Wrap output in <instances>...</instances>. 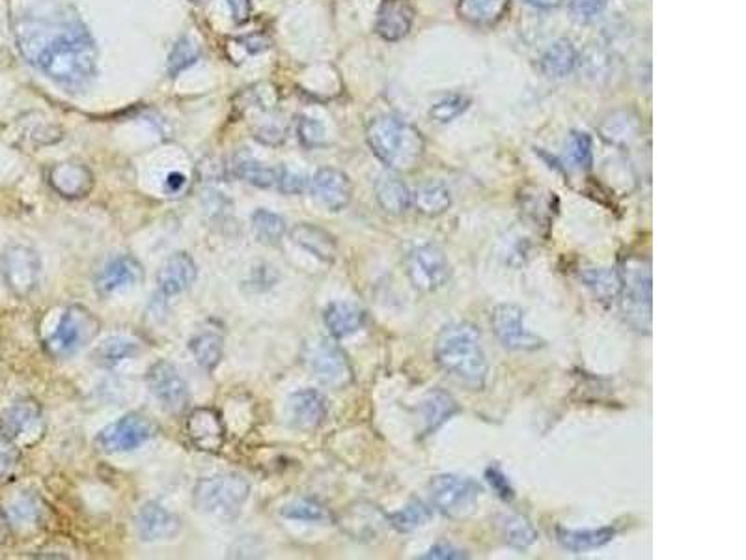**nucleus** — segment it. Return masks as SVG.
Listing matches in <instances>:
<instances>
[{
  "label": "nucleus",
  "mask_w": 746,
  "mask_h": 560,
  "mask_svg": "<svg viewBox=\"0 0 746 560\" xmlns=\"http://www.w3.org/2000/svg\"><path fill=\"white\" fill-rule=\"evenodd\" d=\"M17 43L28 62L56 83L81 86L96 75V43L70 12L25 17Z\"/></svg>",
  "instance_id": "nucleus-1"
},
{
  "label": "nucleus",
  "mask_w": 746,
  "mask_h": 560,
  "mask_svg": "<svg viewBox=\"0 0 746 560\" xmlns=\"http://www.w3.org/2000/svg\"><path fill=\"white\" fill-rule=\"evenodd\" d=\"M435 361L470 391H482L489 374L482 338L474 325L450 323L435 340Z\"/></svg>",
  "instance_id": "nucleus-2"
},
{
  "label": "nucleus",
  "mask_w": 746,
  "mask_h": 560,
  "mask_svg": "<svg viewBox=\"0 0 746 560\" xmlns=\"http://www.w3.org/2000/svg\"><path fill=\"white\" fill-rule=\"evenodd\" d=\"M366 140L375 157L394 172H413L426 152L422 133L392 114L373 118L366 129Z\"/></svg>",
  "instance_id": "nucleus-3"
},
{
  "label": "nucleus",
  "mask_w": 746,
  "mask_h": 560,
  "mask_svg": "<svg viewBox=\"0 0 746 560\" xmlns=\"http://www.w3.org/2000/svg\"><path fill=\"white\" fill-rule=\"evenodd\" d=\"M622 292L618 303L625 323L640 335H650L653 320V280L651 267L640 258L625 260L622 269Z\"/></svg>",
  "instance_id": "nucleus-4"
},
{
  "label": "nucleus",
  "mask_w": 746,
  "mask_h": 560,
  "mask_svg": "<svg viewBox=\"0 0 746 560\" xmlns=\"http://www.w3.org/2000/svg\"><path fill=\"white\" fill-rule=\"evenodd\" d=\"M250 484L245 476L222 473L208 476L196 484L193 491L194 508L200 514L232 521L249 501Z\"/></svg>",
  "instance_id": "nucleus-5"
},
{
  "label": "nucleus",
  "mask_w": 746,
  "mask_h": 560,
  "mask_svg": "<svg viewBox=\"0 0 746 560\" xmlns=\"http://www.w3.org/2000/svg\"><path fill=\"white\" fill-rule=\"evenodd\" d=\"M101 331V322L90 308L71 305L62 314L55 331L45 338L43 346L53 359H68L94 342Z\"/></svg>",
  "instance_id": "nucleus-6"
},
{
  "label": "nucleus",
  "mask_w": 746,
  "mask_h": 560,
  "mask_svg": "<svg viewBox=\"0 0 746 560\" xmlns=\"http://www.w3.org/2000/svg\"><path fill=\"white\" fill-rule=\"evenodd\" d=\"M431 508L446 518H467L478 503L482 488L480 484L461 475H439L431 478L428 486Z\"/></svg>",
  "instance_id": "nucleus-7"
},
{
  "label": "nucleus",
  "mask_w": 746,
  "mask_h": 560,
  "mask_svg": "<svg viewBox=\"0 0 746 560\" xmlns=\"http://www.w3.org/2000/svg\"><path fill=\"white\" fill-rule=\"evenodd\" d=\"M405 269L418 292L433 294L452 279V267L443 249L435 243H418L405 256Z\"/></svg>",
  "instance_id": "nucleus-8"
},
{
  "label": "nucleus",
  "mask_w": 746,
  "mask_h": 560,
  "mask_svg": "<svg viewBox=\"0 0 746 560\" xmlns=\"http://www.w3.org/2000/svg\"><path fill=\"white\" fill-rule=\"evenodd\" d=\"M308 364L319 383L332 391H344L355 381L346 351L329 338H318L308 346Z\"/></svg>",
  "instance_id": "nucleus-9"
},
{
  "label": "nucleus",
  "mask_w": 746,
  "mask_h": 560,
  "mask_svg": "<svg viewBox=\"0 0 746 560\" xmlns=\"http://www.w3.org/2000/svg\"><path fill=\"white\" fill-rule=\"evenodd\" d=\"M155 435L152 420L140 413H129L103 428L96 437V445L105 454H122L148 443Z\"/></svg>",
  "instance_id": "nucleus-10"
},
{
  "label": "nucleus",
  "mask_w": 746,
  "mask_h": 560,
  "mask_svg": "<svg viewBox=\"0 0 746 560\" xmlns=\"http://www.w3.org/2000/svg\"><path fill=\"white\" fill-rule=\"evenodd\" d=\"M526 314L523 308L513 303L497 305L491 314V325L498 342L513 351H536L545 346V340L539 338L526 327Z\"/></svg>",
  "instance_id": "nucleus-11"
},
{
  "label": "nucleus",
  "mask_w": 746,
  "mask_h": 560,
  "mask_svg": "<svg viewBox=\"0 0 746 560\" xmlns=\"http://www.w3.org/2000/svg\"><path fill=\"white\" fill-rule=\"evenodd\" d=\"M2 273L8 288L17 297H28L38 288L40 282V254L27 245H12L2 256Z\"/></svg>",
  "instance_id": "nucleus-12"
},
{
  "label": "nucleus",
  "mask_w": 746,
  "mask_h": 560,
  "mask_svg": "<svg viewBox=\"0 0 746 560\" xmlns=\"http://www.w3.org/2000/svg\"><path fill=\"white\" fill-rule=\"evenodd\" d=\"M148 389L153 398L168 413H183L191 404V392L185 379L181 378L178 368L168 361H157L150 366L146 376Z\"/></svg>",
  "instance_id": "nucleus-13"
},
{
  "label": "nucleus",
  "mask_w": 746,
  "mask_h": 560,
  "mask_svg": "<svg viewBox=\"0 0 746 560\" xmlns=\"http://www.w3.org/2000/svg\"><path fill=\"white\" fill-rule=\"evenodd\" d=\"M144 277L146 273L139 260L131 254H122V256L112 258L101 267L94 284H96L97 294L101 297H109L116 292H122L125 288L137 286L144 280Z\"/></svg>",
  "instance_id": "nucleus-14"
},
{
  "label": "nucleus",
  "mask_w": 746,
  "mask_h": 560,
  "mask_svg": "<svg viewBox=\"0 0 746 560\" xmlns=\"http://www.w3.org/2000/svg\"><path fill=\"white\" fill-rule=\"evenodd\" d=\"M327 400L316 389L293 392L286 404V419L291 428L301 432H314L327 419Z\"/></svg>",
  "instance_id": "nucleus-15"
},
{
  "label": "nucleus",
  "mask_w": 746,
  "mask_h": 560,
  "mask_svg": "<svg viewBox=\"0 0 746 560\" xmlns=\"http://www.w3.org/2000/svg\"><path fill=\"white\" fill-rule=\"evenodd\" d=\"M187 435L198 450L211 454L221 452L226 439L221 413L213 407H196L187 419Z\"/></svg>",
  "instance_id": "nucleus-16"
},
{
  "label": "nucleus",
  "mask_w": 746,
  "mask_h": 560,
  "mask_svg": "<svg viewBox=\"0 0 746 560\" xmlns=\"http://www.w3.org/2000/svg\"><path fill=\"white\" fill-rule=\"evenodd\" d=\"M312 195L323 208L329 211H342L353 198V183L346 172L338 168H319L310 183Z\"/></svg>",
  "instance_id": "nucleus-17"
},
{
  "label": "nucleus",
  "mask_w": 746,
  "mask_h": 560,
  "mask_svg": "<svg viewBox=\"0 0 746 560\" xmlns=\"http://www.w3.org/2000/svg\"><path fill=\"white\" fill-rule=\"evenodd\" d=\"M135 529L142 542H163L172 540L181 531V521L178 516L168 512L163 504H142L135 518Z\"/></svg>",
  "instance_id": "nucleus-18"
},
{
  "label": "nucleus",
  "mask_w": 746,
  "mask_h": 560,
  "mask_svg": "<svg viewBox=\"0 0 746 560\" xmlns=\"http://www.w3.org/2000/svg\"><path fill=\"white\" fill-rule=\"evenodd\" d=\"M415 21V8L409 0H383L377 19H375V32L385 42H400Z\"/></svg>",
  "instance_id": "nucleus-19"
},
{
  "label": "nucleus",
  "mask_w": 746,
  "mask_h": 560,
  "mask_svg": "<svg viewBox=\"0 0 746 560\" xmlns=\"http://www.w3.org/2000/svg\"><path fill=\"white\" fill-rule=\"evenodd\" d=\"M198 277V267L187 252H174L157 273V288L165 297H174L191 288Z\"/></svg>",
  "instance_id": "nucleus-20"
},
{
  "label": "nucleus",
  "mask_w": 746,
  "mask_h": 560,
  "mask_svg": "<svg viewBox=\"0 0 746 560\" xmlns=\"http://www.w3.org/2000/svg\"><path fill=\"white\" fill-rule=\"evenodd\" d=\"M2 434L14 443L25 441L30 435L40 437L42 432V409L34 400H21L10 407L0 420Z\"/></svg>",
  "instance_id": "nucleus-21"
},
{
  "label": "nucleus",
  "mask_w": 746,
  "mask_h": 560,
  "mask_svg": "<svg viewBox=\"0 0 746 560\" xmlns=\"http://www.w3.org/2000/svg\"><path fill=\"white\" fill-rule=\"evenodd\" d=\"M601 139L607 140L612 146H631L642 135V116L633 109H616L608 112L597 127Z\"/></svg>",
  "instance_id": "nucleus-22"
},
{
  "label": "nucleus",
  "mask_w": 746,
  "mask_h": 560,
  "mask_svg": "<svg viewBox=\"0 0 746 560\" xmlns=\"http://www.w3.org/2000/svg\"><path fill=\"white\" fill-rule=\"evenodd\" d=\"M49 183L56 193L70 200L90 195L94 189V174L81 163H58L49 172Z\"/></svg>",
  "instance_id": "nucleus-23"
},
{
  "label": "nucleus",
  "mask_w": 746,
  "mask_h": 560,
  "mask_svg": "<svg viewBox=\"0 0 746 560\" xmlns=\"http://www.w3.org/2000/svg\"><path fill=\"white\" fill-rule=\"evenodd\" d=\"M366 320H368L366 310L349 301L331 303L323 312V322L336 340L359 333L360 329L366 325Z\"/></svg>",
  "instance_id": "nucleus-24"
},
{
  "label": "nucleus",
  "mask_w": 746,
  "mask_h": 560,
  "mask_svg": "<svg viewBox=\"0 0 746 560\" xmlns=\"http://www.w3.org/2000/svg\"><path fill=\"white\" fill-rule=\"evenodd\" d=\"M291 239L312 256L319 258L321 262H334L338 243L332 234L318 224L301 223L291 230Z\"/></svg>",
  "instance_id": "nucleus-25"
},
{
  "label": "nucleus",
  "mask_w": 746,
  "mask_h": 560,
  "mask_svg": "<svg viewBox=\"0 0 746 560\" xmlns=\"http://www.w3.org/2000/svg\"><path fill=\"white\" fill-rule=\"evenodd\" d=\"M375 198L381 210L388 215H403L413 206V193L396 174H383L375 182Z\"/></svg>",
  "instance_id": "nucleus-26"
},
{
  "label": "nucleus",
  "mask_w": 746,
  "mask_h": 560,
  "mask_svg": "<svg viewBox=\"0 0 746 560\" xmlns=\"http://www.w3.org/2000/svg\"><path fill=\"white\" fill-rule=\"evenodd\" d=\"M461 411L456 398L443 389L428 392L420 404V413L424 420V434H435L443 424Z\"/></svg>",
  "instance_id": "nucleus-27"
},
{
  "label": "nucleus",
  "mask_w": 746,
  "mask_h": 560,
  "mask_svg": "<svg viewBox=\"0 0 746 560\" xmlns=\"http://www.w3.org/2000/svg\"><path fill=\"white\" fill-rule=\"evenodd\" d=\"M510 10V0H459L457 14L472 27H495Z\"/></svg>",
  "instance_id": "nucleus-28"
},
{
  "label": "nucleus",
  "mask_w": 746,
  "mask_h": 560,
  "mask_svg": "<svg viewBox=\"0 0 746 560\" xmlns=\"http://www.w3.org/2000/svg\"><path fill=\"white\" fill-rule=\"evenodd\" d=\"M581 280L603 305L616 303L622 292V275L616 267H588L582 271Z\"/></svg>",
  "instance_id": "nucleus-29"
},
{
  "label": "nucleus",
  "mask_w": 746,
  "mask_h": 560,
  "mask_svg": "<svg viewBox=\"0 0 746 560\" xmlns=\"http://www.w3.org/2000/svg\"><path fill=\"white\" fill-rule=\"evenodd\" d=\"M616 536L612 527H599V529H564L560 527L556 531L558 544L571 553H586L592 549L607 546Z\"/></svg>",
  "instance_id": "nucleus-30"
},
{
  "label": "nucleus",
  "mask_w": 746,
  "mask_h": 560,
  "mask_svg": "<svg viewBox=\"0 0 746 560\" xmlns=\"http://www.w3.org/2000/svg\"><path fill=\"white\" fill-rule=\"evenodd\" d=\"M577 62H579V55H577L575 45L566 38H562V40H556L545 51V55L541 56V71L551 79H562L575 70Z\"/></svg>",
  "instance_id": "nucleus-31"
},
{
  "label": "nucleus",
  "mask_w": 746,
  "mask_h": 560,
  "mask_svg": "<svg viewBox=\"0 0 746 560\" xmlns=\"http://www.w3.org/2000/svg\"><path fill=\"white\" fill-rule=\"evenodd\" d=\"M280 168L265 167L260 161H256L252 155L237 154L232 163V174L243 182L256 185V187H277L280 178Z\"/></svg>",
  "instance_id": "nucleus-32"
},
{
  "label": "nucleus",
  "mask_w": 746,
  "mask_h": 560,
  "mask_svg": "<svg viewBox=\"0 0 746 560\" xmlns=\"http://www.w3.org/2000/svg\"><path fill=\"white\" fill-rule=\"evenodd\" d=\"M413 206L426 217H439L452 206L450 189L443 182H428L413 193Z\"/></svg>",
  "instance_id": "nucleus-33"
},
{
  "label": "nucleus",
  "mask_w": 746,
  "mask_h": 560,
  "mask_svg": "<svg viewBox=\"0 0 746 560\" xmlns=\"http://www.w3.org/2000/svg\"><path fill=\"white\" fill-rule=\"evenodd\" d=\"M189 350L193 353L194 361L204 370H215L221 363L224 353V338L215 331L198 333L189 340Z\"/></svg>",
  "instance_id": "nucleus-34"
},
{
  "label": "nucleus",
  "mask_w": 746,
  "mask_h": 560,
  "mask_svg": "<svg viewBox=\"0 0 746 560\" xmlns=\"http://www.w3.org/2000/svg\"><path fill=\"white\" fill-rule=\"evenodd\" d=\"M139 351L140 344L137 340H131V338H125V336H111L97 346L92 357L99 366L112 368V366H118L127 359L135 357Z\"/></svg>",
  "instance_id": "nucleus-35"
},
{
  "label": "nucleus",
  "mask_w": 746,
  "mask_h": 560,
  "mask_svg": "<svg viewBox=\"0 0 746 560\" xmlns=\"http://www.w3.org/2000/svg\"><path fill=\"white\" fill-rule=\"evenodd\" d=\"M500 534L504 542L513 549H528L538 542L539 534L536 527L530 523V519L519 514H510L504 516L498 523Z\"/></svg>",
  "instance_id": "nucleus-36"
},
{
  "label": "nucleus",
  "mask_w": 746,
  "mask_h": 560,
  "mask_svg": "<svg viewBox=\"0 0 746 560\" xmlns=\"http://www.w3.org/2000/svg\"><path fill=\"white\" fill-rule=\"evenodd\" d=\"M280 514L286 519H293V521L321 523V525H329L334 521V514L331 510L321 501L312 499V497H301V499H295L291 503L284 504Z\"/></svg>",
  "instance_id": "nucleus-37"
},
{
  "label": "nucleus",
  "mask_w": 746,
  "mask_h": 560,
  "mask_svg": "<svg viewBox=\"0 0 746 560\" xmlns=\"http://www.w3.org/2000/svg\"><path fill=\"white\" fill-rule=\"evenodd\" d=\"M431 518H433V508L426 503H422V501H416V499L409 504H405L398 512L387 516L388 525L401 532V534H407V532H413L420 527H424V525H428Z\"/></svg>",
  "instance_id": "nucleus-38"
},
{
  "label": "nucleus",
  "mask_w": 746,
  "mask_h": 560,
  "mask_svg": "<svg viewBox=\"0 0 746 560\" xmlns=\"http://www.w3.org/2000/svg\"><path fill=\"white\" fill-rule=\"evenodd\" d=\"M42 512V503H40V499L36 495L21 493L8 506L6 516H8L10 523L15 525V527L28 529V527H34V525L40 523Z\"/></svg>",
  "instance_id": "nucleus-39"
},
{
  "label": "nucleus",
  "mask_w": 746,
  "mask_h": 560,
  "mask_svg": "<svg viewBox=\"0 0 746 560\" xmlns=\"http://www.w3.org/2000/svg\"><path fill=\"white\" fill-rule=\"evenodd\" d=\"M252 230L263 245H278L286 236V221L269 210H256L252 215Z\"/></svg>",
  "instance_id": "nucleus-40"
},
{
  "label": "nucleus",
  "mask_w": 746,
  "mask_h": 560,
  "mask_svg": "<svg viewBox=\"0 0 746 560\" xmlns=\"http://www.w3.org/2000/svg\"><path fill=\"white\" fill-rule=\"evenodd\" d=\"M198 58H200V47L196 45V42L187 36L180 38L168 58V73L176 77L181 71L193 66Z\"/></svg>",
  "instance_id": "nucleus-41"
},
{
  "label": "nucleus",
  "mask_w": 746,
  "mask_h": 560,
  "mask_svg": "<svg viewBox=\"0 0 746 560\" xmlns=\"http://www.w3.org/2000/svg\"><path fill=\"white\" fill-rule=\"evenodd\" d=\"M567 159L573 167L590 168L592 165V139L588 133L573 131L567 140Z\"/></svg>",
  "instance_id": "nucleus-42"
},
{
  "label": "nucleus",
  "mask_w": 746,
  "mask_h": 560,
  "mask_svg": "<svg viewBox=\"0 0 746 560\" xmlns=\"http://www.w3.org/2000/svg\"><path fill=\"white\" fill-rule=\"evenodd\" d=\"M470 99L465 96H450V98L439 101L437 105L431 107L429 116L431 120H435L437 124H448L452 120H456L457 116H461L463 112L469 109Z\"/></svg>",
  "instance_id": "nucleus-43"
},
{
  "label": "nucleus",
  "mask_w": 746,
  "mask_h": 560,
  "mask_svg": "<svg viewBox=\"0 0 746 560\" xmlns=\"http://www.w3.org/2000/svg\"><path fill=\"white\" fill-rule=\"evenodd\" d=\"M297 135L304 148H319L325 144V139H327L325 126L314 118H301L297 124Z\"/></svg>",
  "instance_id": "nucleus-44"
},
{
  "label": "nucleus",
  "mask_w": 746,
  "mask_h": 560,
  "mask_svg": "<svg viewBox=\"0 0 746 560\" xmlns=\"http://www.w3.org/2000/svg\"><path fill=\"white\" fill-rule=\"evenodd\" d=\"M19 458H21V452H19V448L14 441L10 437L0 434V482H4L14 475L15 469L19 465Z\"/></svg>",
  "instance_id": "nucleus-45"
},
{
  "label": "nucleus",
  "mask_w": 746,
  "mask_h": 560,
  "mask_svg": "<svg viewBox=\"0 0 746 560\" xmlns=\"http://www.w3.org/2000/svg\"><path fill=\"white\" fill-rule=\"evenodd\" d=\"M485 480L489 482L491 490L497 493L498 499H502L504 503H512L515 499V490H513L512 482L508 475L498 467V465H489L485 469Z\"/></svg>",
  "instance_id": "nucleus-46"
},
{
  "label": "nucleus",
  "mask_w": 746,
  "mask_h": 560,
  "mask_svg": "<svg viewBox=\"0 0 746 560\" xmlns=\"http://www.w3.org/2000/svg\"><path fill=\"white\" fill-rule=\"evenodd\" d=\"M607 6V0H571L569 12L579 23H590Z\"/></svg>",
  "instance_id": "nucleus-47"
},
{
  "label": "nucleus",
  "mask_w": 746,
  "mask_h": 560,
  "mask_svg": "<svg viewBox=\"0 0 746 560\" xmlns=\"http://www.w3.org/2000/svg\"><path fill=\"white\" fill-rule=\"evenodd\" d=\"M422 560H461L469 559V553L461 547L448 544V542H439L428 549L424 555H420Z\"/></svg>",
  "instance_id": "nucleus-48"
},
{
  "label": "nucleus",
  "mask_w": 746,
  "mask_h": 560,
  "mask_svg": "<svg viewBox=\"0 0 746 560\" xmlns=\"http://www.w3.org/2000/svg\"><path fill=\"white\" fill-rule=\"evenodd\" d=\"M277 187L284 195H301L306 189V178L288 168H280Z\"/></svg>",
  "instance_id": "nucleus-49"
},
{
  "label": "nucleus",
  "mask_w": 746,
  "mask_h": 560,
  "mask_svg": "<svg viewBox=\"0 0 746 560\" xmlns=\"http://www.w3.org/2000/svg\"><path fill=\"white\" fill-rule=\"evenodd\" d=\"M254 137L263 142V144H269V146H277L282 144L286 139V129L280 126L278 122H265L262 126L254 129Z\"/></svg>",
  "instance_id": "nucleus-50"
},
{
  "label": "nucleus",
  "mask_w": 746,
  "mask_h": 560,
  "mask_svg": "<svg viewBox=\"0 0 746 560\" xmlns=\"http://www.w3.org/2000/svg\"><path fill=\"white\" fill-rule=\"evenodd\" d=\"M228 6H230V12L234 17L235 23L243 25L250 19V12H252V4L250 0H226Z\"/></svg>",
  "instance_id": "nucleus-51"
},
{
  "label": "nucleus",
  "mask_w": 746,
  "mask_h": 560,
  "mask_svg": "<svg viewBox=\"0 0 746 560\" xmlns=\"http://www.w3.org/2000/svg\"><path fill=\"white\" fill-rule=\"evenodd\" d=\"M237 42L241 43L252 55L262 53V51H265L271 45L269 38L263 36V34H250V36H245V38H239Z\"/></svg>",
  "instance_id": "nucleus-52"
},
{
  "label": "nucleus",
  "mask_w": 746,
  "mask_h": 560,
  "mask_svg": "<svg viewBox=\"0 0 746 560\" xmlns=\"http://www.w3.org/2000/svg\"><path fill=\"white\" fill-rule=\"evenodd\" d=\"M10 529H12V523H10V519H8V516H6V512L4 510H0V546L8 540V536H10Z\"/></svg>",
  "instance_id": "nucleus-53"
},
{
  "label": "nucleus",
  "mask_w": 746,
  "mask_h": 560,
  "mask_svg": "<svg viewBox=\"0 0 746 560\" xmlns=\"http://www.w3.org/2000/svg\"><path fill=\"white\" fill-rule=\"evenodd\" d=\"M183 185H185V176H183V174H178V172H176V174H170L168 180H166L168 191H174V193H178Z\"/></svg>",
  "instance_id": "nucleus-54"
},
{
  "label": "nucleus",
  "mask_w": 746,
  "mask_h": 560,
  "mask_svg": "<svg viewBox=\"0 0 746 560\" xmlns=\"http://www.w3.org/2000/svg\"><path fill=\"white\" fill-rule=\"evenodd\" d=\"M525 2H528L530 6H534V8H541V10H553V8L562 6V2H564V0H525Z\"/></svg>",
  "instance_id": "nucleus-55"
},
{
  "label": "nucleus",
  "mask_w": 746,
  "mask_h": 560,
  "mask_svg": "<svg viewBox=\"0 0 746 560\" xmlns=\"http://www.w3.org/2000/svg\"><path fill=\"white\" fill-rule=\"evenodd\" d=\"M191 2H194V4H198V2H200V0H191Z\"/></svg>",
  "instance_id": "nucleus-56"
}]
</instances>
